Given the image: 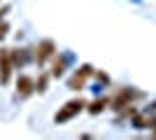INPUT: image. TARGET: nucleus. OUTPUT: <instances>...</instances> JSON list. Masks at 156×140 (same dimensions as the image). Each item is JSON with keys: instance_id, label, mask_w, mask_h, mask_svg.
<instances>
[{"instance_id": "9", "label": "nucleus", "mask_w": 156, "mask_h": 140, "mask_svg": "<svg viewBox=\"0 0 156 140\" xmlns=\"http://www.w3.org/2000/svg\"><path fill=\"white\" fill-rule=\"evenodd\" d=\"M7 31H9V26H7V21H0V40L7 35Z\"/></svg>"}, {"instance_id": "6", "label": "nucleus", "mask_w": 156, "mask_h": 140, "mask_svg": "<svg viewBox=\"0 0 156 140\" xmlns=\"http://www.w3.org/2000/svg\"><path fill=\"white\" fill-rule=\"evenodd\" d=\"M63 70H65V61L61 59H54V68H51V75L54 77H61V75H63Z\"/></svg>"}, {"instance_id": "4", "label": "nucleus", "mask_w": 156, "mask_h": 140, "mask_svg": "<svg viewBox=\"0 0 156 140\" xmlns=\"http://www.w3.org/2000/svg\"><path fill=\"white\" fill-rule=\"evenodd\" d=\"M91 75H93V68H91V66H82V68L77 70V73H75V75L70 77L68 87H70L72 91H82V87L86 84V80H89Z\"/></svg>"}, {"instance_id": "3", "label": "nucleus", "mask_w": 156, "mask_h": 140, "mask_svg": "<svg viewBox=\"0 0 156 140\" xmlns=\"http://www.w3.org/2000/svg\"><path fill=\"white\" fill-rule=\"evenodd\" d=\"M14 63H12V54L9 49H0V84H7L12 77Z\"/></svg>"}, {"instance_id": "1", "label": "nucleus", "mask_w": 156, "mask_h": 140, "mask_svg": "<svg viewBox=\"0 0 156 140\" xmlns=\"http://www.w3.org/2000/svg\"><path fill=\"white\" fill-rule=\"evenodd\" d=\"M86 103L82 98H77V100H70V103H65L63 105V110H61L58 114H56V124H65V121H70L72 117H77L79 112H82V107H84Z\"/></svg>"}, {"instance_id": "2", "label": "nucleus", "mask_w": 156, "mask_h": 140, "mask_svg": "<svg viewBox=\"0 0 156 140\" xmlns=\"http://www.w3.org/2000/svg\"><path fill=\"white\" fill-rule=\"evenodd\" d=\"M54 54H56V45H54L51 40H42V42L35 45V49H33V59H35L37 66H42L47 59H51Z\"/></svg>"}, {"instance_id": "5", "label": "nucleus", "mask_w": 156, "mask_h": 140, "mask_svg": "<svg viewBox=\"0 0 156 140\" xmlns=\"http://www.w3.org/2000/svg\"><path fill=\"white\" fill-rule=\"evenodd\" d=\"M33 91H35V82L30 77H26V75H21L19 82H16V93H19L21 98H28Z\"/></svg>"}, {"instance_id": "7", "label": "nucleus", "mask_w": 156, "mask_h": 140, "mask_svg": "<svg viewBox=\"0 0 156 140\" xmlns=\"http://www.w3.org/2000/svg\"><path fill=\"white\" fill-rule=\"evenodd\" d=\"M105 103H107V100H96V103H91V107H89V112L91 114H98V112H103V107H105Z\"/></svg>"}, {"instance_id": "8", "label": "nucleus", "mask_w": 156, "mask_h": 140, "mask_svg": "<svg viewBox=\"0 0 156 140\" xmlns=\"http://www.w3.org/2000/svg\"><path fill=\"white\" fill-rule=\"evenodd\" d=\"M35 91H47V75H40L37 77V82H35Z\"/></svg>"}]
</instances>
